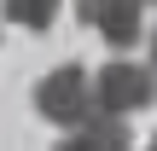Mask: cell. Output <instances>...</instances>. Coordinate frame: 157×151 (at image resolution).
I'll list each match as a JSON object with an SVG mask.
<instances>
[{
    "label": "cell",
    "mask_w": 157,
    "mask_h": 151,
    "mask_svg": "<svg viewBox=\"0 0 157 151\" xmlns=\"http://www.w3.org/2000/svg\"><path fill=\"white\" fill-rule=\"evenodd\" d=\"M35 111H41L52 128H82V122H93V116H99V105H93V76H87L82 64H64V70L41 76V81H35Z\"/></svg>",
    "instance_id": "1"
},
{
    "label": "cell",
    "mask_w": 157,
    "mask_h": 151,
    "mask_svg": "<svg viewBox=\"0 0 157 151\" xmlns=\"http://www.w3.org/2000/svg\"><path fill=\"white\" fill-rule=\"evenodd\" d=\"M151 99H157V70L151 64L111 58V64L93 76V105H99V116H128V111H146Z\"/></svg>",
    "instance_id": "2"
},
{
    "label": "cell",
    "mask_w": 157,
    "mask_h": 151,
    "mask_svg": "<svg viewBox=\"0 0 157 151\" xmlns=\"http://www.w3.org/2000/svg\"><path fill=\"white\" fill-rule=\"evenodd\" d=\"M146 6H157V0H76L82 23H87V29H99L111 47H134V41H140Z\"/></svg>",
    "instance_id": "3"
},
{
    "label": "cell",
    "mask_w": 157,
    "mask_h": 151,
    "mask_svg": "<svg viewBox=\"0 0 157 151\" xmlns=\"http://www.w3.org/2000/svg\"><path fill=\"white\" fill-rule=\"evenodd\" d=\"M52 151H134V134L122 116H93V122L70 128V140H58Z\"/></svg>",
    "instance_id": "4"
},
{
    "label": "cell",
    "mask_w": 157,
    "mask_h": 151,
    "mask_svg": "<svg viewBox=\"0 0 157 151\" xmlns=\"http://www.w3.org/2000/svg\"><path fill=\"white\" fill-rule=\"evenodd\" d=\"M0 12H6V23H17V29H52V17H58V0H0Z\"/></svg>",
    "instance_id": "5"
},
{
    "label": "cell",
    "mask_w": 157,
    "mask_h": 151,
    "mask_svg": "<svg viewBox=\"0 0 157 151\" xmlns=\"http://www.w3.org/2000/svg\"><path fill=\"white\" fill-rule=\"evenodd\" d=\"M151 70H157V35H151Z\"/></svg>",
    "instance_id": "6"
},
{
    "label": "cell",
    "mask_w": 157,
    "mask_h": 151,
    "mask_svg": "<svg viewBox=\"0 0 157 151\" xmlns=\"http://www.w3.org/2000/svg\"><path fill=\"white\" fill-rule=\"evenodd\" d=\"M151 151H157V140H151Z\"/></svg>",
    "instance_id": "7"
}]
</instances>
